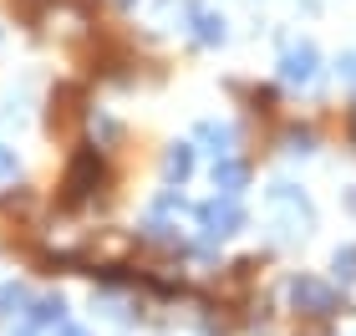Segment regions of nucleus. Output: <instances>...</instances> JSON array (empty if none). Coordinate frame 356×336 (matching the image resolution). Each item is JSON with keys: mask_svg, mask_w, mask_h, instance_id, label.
Masks as SVG:
<instances>
[{"mask_svg": "<svg viewBox=\"0 0 356 336\" xmlns=\"http://www.w3.org/2000/svg\"><path fill=\"white\" fill-rule=\"evenodd\" d=\"M341 67H346V77H351V82H356V56H346V61H341Z\"/></svg>", "mask_w": 356, "mask_h": 336, "instance_id": "f8f14e48", "label": "nucleus"}, {"mask_svg": "<svg viewBox=\"0 0 356 336\" xmlns=\"http://www.w3.org/2000/svg\"><path fill=\"white\" fill-rule=\"evenodd\" d=\"M36 321L46 326V321H61V301H41L36 306Z\"/></svg>", "mask_w": 356, "mask_h": 336, "instance_id": "1a4fd4ad", "label": "nucleus"}, {"mask_svg": "<svg viewBox=\"0 0 356 336\" xmlns=\"http://www.w3.org/2000/svg\"><path fill=\"white\" fill-rule=\"evenodd\" d=\"M214 184L224 189V194L245 189V163H239V158H219V163H214Z\"/></svg>", "mask_w": 356, "mask_h": 336, "instance_id": "39448f33", "label": "nucleus"}, {"mask_svg": "<svg viewBox=\"0 0 356 336\" xmlns=\"http://www.w3.org/2000/svg\"><path fill=\"white\" fill-rule=\"evenodd\" d=\"M15 336H36V331H31V326H21V331H15Z\"/></svg>", "mask_w": 356, "mask_h": 336, "instance_id": "4468645a", "label": "nucleus"}, {"mask_svg": "<svg viewBox=\"0 0 356 336\" xmlns=\"http://www.w3.org/2000/svg\"><path fill=\"white\" fill-rule=\"evenodd\" d=\"M21 301H26L21 285H0V316H10V306H21Z\"/></svg>", "mask_w": 356, "mask_h": 336, "instance_id": "6e6552de", "label": "nucleus"}, {"mask_svg": "<svg viewBox=\"0 0 356 336\" xmlns=\"http://www.w3.org/2000/svg\"><path fill=\"white\" fill-rule=\"evenodd\" d=\"M280 72H285V82H311V77H316V51H311V46H290L285 61H280Z\"/></svg>", "mask_w": 356, "mask_h": 336, "instance_id": "7ed1b4c3", "label": "nucleus"}, {"mask_svg": "<svg viewBox=\"0 0 356 336\" xmlns=\"http://www.w3.org/2000/svg\"><path fill=\"white\" fill-rule=\"evenodd\" d=\"M336 270H341V275H356V250H341V255H336Z\"/></svg>", "mask_w": 356, "mask_h": 336, "instance_id": "9d476101", "label": "nucleus"}, {"mask_svg": "<svg viewBox=\"0 0 356 336\" xmlns=\"http://www.w3.org/2000/svg\"><path fill=\"white\" fill-rule=\"evenodd\" d=\"M290 296H296V306H311L316 316H326L331 311V291L321 280H311V275H300L296 285H290Z\"/></svg>", "mask_w": 356, "mask_h": 336, "instance_id": "f03ea898", "label": "nucleus"}, {"mask_svg": "<svg viewBox=\"0 0 356 336\" xmlns=\"http://www.w3.org/2000/svg\"><path fill=\"white\" fill-rule=\"evenodd\" d=\"M188 21H193V36H199L204 46H214V41H224V21H219L214 10H199V6H193V10H188Z\"/></svg>", "mask_w": 356, "mask_h": 336, "instance_id": "20e7f679", "label": "nucleus"}, {"mask_svg": "<svg viewBox=\"0 0 356 336\" xmlns=\"http://www.w3.org/2000/svg\"><path fill=\"white\" fill-rule=\"evenodd\" d=\"M56 336H87V331H82V326H61Z\"/></svg>", "mask_w": 356, "mask_h": 336, "instance_id": "ddd939ff", "label": "nucleus"}, {"mask_svg": "<svg viewBox=\"0 0 356 336\" xmlns=\"http://www.w3.org/2000/svg\"><path fill=\"white\" fill-rule=\"evenodd\" d=\"M199 138H204V143H214V153H229V143H234V133H229L224 122H204V127H199Z\"/></svg>", "mask_w": 356, "mask_h": 336, "instance_id": "423d86ee", "label": "nucleus"}, {"mask_svg": "<svg viewBox=\"0 0 356 336\" xmlns=\"http://www.w3.org/2000/svg\"><path fill=\"white\" fill-rule=\"evenodd\" d=\"M0 179H15V153L0 148Z\"/></svg>", "mask_w": 356, "mask_h": 336, "instance_id": "9b49d317", "label": "nucleus"}, {"mask_svg": "<svg viewBox=\"0 0 356 336\" xmlns=\"http://www.w3.org/2000/svg\"><path fill=\"white\" fill-rule=\"evenodd\" d=\"M199 224L209 234H234L239 224H245V214H239L234 199H214V204H204V209H199Z\"/></svg>", "mask_w": 356, "mask_h": 336, "instance_id": "f257e3e1", "label": "nucleus"}, {"mask_svg": "<svg viewBox=\"0 0 356 336\" xmlns=\"http://www.w3.org/2000/svg\"><path fill=\"white\" fill-rule=\"evenodd\" d=\"M188 168H193V153L178 143V148L168 153V179H188Z\"/></svg>", "mask_w": 356, "mask_h": 336, "instance_id": "0eeeda50", "label": "nucleus"}]
</instances>
